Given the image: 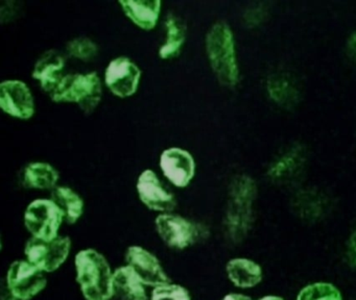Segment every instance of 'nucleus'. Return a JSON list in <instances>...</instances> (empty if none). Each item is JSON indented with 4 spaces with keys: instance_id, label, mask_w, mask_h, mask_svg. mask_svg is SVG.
I'll list each match as a JSON object with an SVG mask.
<instances>
[{
    "instance_id": "18",
    "label": "nucleus",
    "mask_w": 356,
    "mask_h": 300,
    "mask_svg": "<svg viewBox=\"0 0 356 300\" xmlns=\"http://www.w3.org/2000/svg\"><path fill=\"white\" fill-rule=\"evenodd\" d=\"M120 4L126 16L140 28L151 31L157 25L161 10V1L126 0L120 1Z\"/></svg>"
},
{
    "instance_id": "13",
    "label": "nucleus",
    "mask_w": 356,
    "mask_h": 300,
    "mask_svg": "<svg viewBox=\"0 0 356 300\" xmlns=\"http://www.w3.org/2000/svg\"><path fill=\"white\" fill-rule=\"evenodd\" d=\"M266 93L279 108L293 110L301 101V89L297 78L286 71H275L266 78Z\"/></svg>"
},
{
    "instance_id": "8",
    "label": "nucleus",
    "mask_w": 356,
    "mask_h": 300,
    "mask_svg": "<svg viewBox=\"0 0 356 300\" xmlns=\"http://www.w3.org/2000/svg\"><path fill=\"white\" fill-rule=\"evenodd\" d=\"M140 78V69L126 56L114 58L106 69V85L120 98L130 97L136 93Z\"/></svg>"
},
{
    "instance_id": "7",
    "label": "nucleus",
    "mask_w": 356,
    "mask_h": 300,
    "mask_svg": "<svg viewBox=\"0 0 356 300\" xmlns=\"http://www.w3.org/2000/svg\"><path fill=\"white\" fill-rule=\"evenodd\" d=\"M7 283L12 296L30 300L47 287V281L38 267L26 260H17L8 271Z\"/></svg>"
},
{
    "instance_id": "24",
    "label": "nucleus",
    "mask_w": 356,
    "mask_h": 300,
    "mask_svg": "<svg viewBox=\"0 0 356 300\" xmlns=\"http://www.w3.org/2000/svg\"><path fill=\"white\" fill-rule=\"evenodd\" d=\"M67 52L72 58H78L80 60H93L97 56L99 52V47L97 44L86 37L76 38L68 42Z\"/></svg>"
},
{
    "instance_id": "27",
    "label": "nucleus",
    "mask_w": 356,
    "mask_h": 300,
    "mask_svg": "<svg viewBox=\"0 0 356 300\" xmlns=\"http://www.w3.org/2000/svg\"><path fill=\"white\" fill-rule=\"evenodd\" d=\"M299 208L304 214H312V218H316L318 212H323V203H324V197L316 191H304L300 196Z\"/></svg>"
},
{
    "instance_id": "2",
    "label": "nucleus",
    "mask_w": 356,
    "mask_h": 300,
    "mask_svg": "<svg viewBox=\"0 0 356 300\" xmlns=\"http://www.w3.org/2000/svg\"><path fill=\"white\" fill-rule=\"evenodd\" d=\"M256 195L257 185L250 175H238L231 183L226 215V228L229 237L234 241L243 240L251 229L254 220L253 206Z\"/></svg>"
},
{
    "instance_id": "4",
    "label": "nucleus",
    "mask_w": 356,
    "mask_h": 300,
    "mask_svg": "<svg viewBox=\"0 0 356 300\" xmlns=\"http://www.w3.org/2000/svg\"><path fill=\"white\" fill-rule=\"evenodd\" d=\"M103 89L97 72L76 73L63 77L51 93L53 101L76 103L83 112H92L102 100Z\"/></svg>"
},
{
    "instance_id": "23",
    "label": "nucleus",
    "mask_w": 356,
    "mask_h": 300,
    "mask_svg": "<svg viewBox=\"0 0 356 300\" xmlns=\"http://www.w3.org/2000/svg\"><path fill=\"white\" fill-rule=\"evenodd\" d=\"M295 300H343L341 290L329 281H314L304 285Z\"/></svg>"
},
{
    "instance_id": "16",
    "label": "nucleus",
    "mask_w": 356,
    "mask_h": 300,
    "mask_svg": "<svg viewBox=\"0 0 356 300\" xmlns=\"http://www.w3.org/2000/svg\"><path fill=\"white\" fill-rule=\"evenodd\" d=\"M64 66L65 60L60 52L55 49L47 50L35 64L33 78L37 79L41 88L51 94L65 76L63 75Z\"/></svg>"
},
{
    "instance_id": "14",
    "label": "nucleus",
    "mask_w": 356,
    "mask_h": 300,
    "mask_svg": "<svg viewBox=\"0 0 356 300\" xmlns=\"http://www.w3.org/2000/svg\"><path fill=\"white\" fill-rule=\"evenodd\" d=\"M127 262L134 270L143 285L159 287L170 283V279L164 273L159 260L155 256L139 246H132L127 251Z\"/></svg>"
},
{
    "instance_id": "31",
    "label": "nucleus",
    "mask_w": 356,
    "mask_h": 300,
    "mask_svg": "<svg viewBox=\"0 0 356 300\" xmlns=\"http://www.w3.org/2000/svg\"><path fill=\"white\" fill-rule=\"evenodd\" d=\"M222 300H253L250 296L241 293H231L225 296Z\"/></svg>"
},
{
    "instance_id": "5",
    "label": "nucleus",
    "mask_w": 356,
    "mask_h": 300,
    "mask_svg": "<svg viewBox=\"0 0 356 300\" xmlns=\"http://www.w3.org/2000/svg\"><path fill=\"white\" fill-rule=\"evenodd\" d=\"M63 220V212L53 200H34L24 212V224L33 237L47 241L58 237Z\"/></svg>"
},
{
    "instance_id": "21",
    "label": "nucleus",
    "mask_w": 356,
    "mask_h": 300,
    "mask_svg": "<svg viewBox=\"0 0 356 300\" xmlns=\"http://www.w3.org/2000/svg\"><path fill=\"white\" fill-rule=\"evenodd\" d=\"M51 200L59 206L64 215V221L74 224L84 212V201L74 190L67 187H57L51 192Z\"/></svg>"
},
{
    "instance_id": "30",
    "label": "nucleus",
    "mask_w": 356,
    "mask_h": 300,
    "mask_svg": "<svg viewBox=\"0 0 356 300\" xmlns=\"http://www.w3.org/2000/svg\"><path fill=\"white\" fill-rule=\"evenodd\" d=\"M346 48H347L348 56L356 64V31L348 38Z\"/></svg>"
},
{
    "instance_id": "1",
    "label": "nucleus",
    "mask_w": 356,
    "mask_h": 300,
    "mask_svg": "<svg viewBox=\"0 0 356 300\" xmlns=\"http://www.w3.org/2000/svg\"><path fill=\"white\" fill-rule=\"evenodd\" d=\"M206 52L220 85L232 88L239 81V67L232 29L225 21L212 25L206 35Z\"/></svg>"
},
{
    "instance_id": "10",
    "label": "nucleus",
    "mask_w": 356,
    "mask_h": 300,
    "mask_svg": "<svg viewBox=\"0 0 356 300\" xmlns=\"http://www.w3.org/2000/svg\"><path fill=\"white\" fill-rule=\"evenodd\" d=\"M156 228L170 247L184 249L200 237V228L187 219L177 215L163 214L156 219Z\"/></svg>"
},
{
    "instance_id": "17",
    "label": "nucleus",
    "mask_w": 356,
    "mask_h": 300,
    "mask_svg": "<svg viewBox=\"0 0 356 300\" xmlns=\"http://www.w3.org/2000/svg\"><path fill=\"white\" fill-rule=\"evenodd\" d=\"M226 271L231 283L239 289L257 287L264 279L261 265L251 258H232L227 262Z\"/></svg>"
},
{
    "instance_id": "22",
    "label": "nucleus",
    "mask_w": 356,
    "mask_h": 300,
    "mask_svg": "<svg viewBox=\"0 0 356 300\" xmlns=\"http://www.w3.org/2000/svg\"><path fill=\"white\" fill-rule=\"evenodd\" d=\"M165 41L160 47L159 56L163 60H170L180 53L184 45L186 40V26L179 17L170 15L165 21Z\"/></svg>"
},
{
    "instance_id": "12",
    "label": "nucleus",
    "mask_w": 356,
    "mask_h": 300,
    "mask_svg": "<svg viewBox=\"0 0 356 300\" xmlns=\"http://www.w3.org/2000/svg\"><path fill=\"white\" fill-rule=\"evenodd\" d=\"M307 158L305 146L301 143L293 144L270 162L268 177L278 183L293 181L303 171Z\"/></svg>"
},
{
    "instance_id": "19",
    "label": "nucleus",
    "mask_w": 356,
    "mask_h": 300,
    "mask_svg": "<svg viewBox=\"0 0 356 300\" xmlns=\"http://www.w3.org/2000/svg\"><path fill=\"white\" fill-rule=\"evenodd\" d=\"M113 293L120 300H147L143 281L130 266L113 273Z\"/></svg>"
},
{
    "instance_id": "3",
    "label": "nucleus",
    "mask_w": 356,
    "mask_h": 300,
    "mask_svg": "<svg viewBox=\"0 0 356 300\" xmlns=\"http://www.w3.org/2000/svg\"><path fill=\"white\" fill-rule=\"evenodd\" d=\"M76 281L86 300H109L113 293V274L103 254L82 250L76 256Z\"/></svg>"
},
{
    "instance_id": "32",
    "label": "nucleus",
    "mask_w": 356,
    "mask_h": 300,
    "mask_svg": "<svg viewBox=\"0 0 356 300\" xmlns=\"http://www.w3.org/2000/svg\"><path fill=\"white\" fill-rule=\"evenodd\" d=\"M257 300H285L284 298L281 297V296L277 295H266L260 297L259 299Z\"/></svg>"
},
{
    "instance_id": "9",
    "label": "nucleus",
    "mask_w": 356,
    "mask_h": 300,
    "mask_svg": "<svg viewBox=\"0 0 356 300\" xmlns=\"http://www.w3.org/2000/svg\"><path fill=\"white\" fill-rule=\"evenodd\" d=\"M0 106L14 118L28 120L35 114L32 92L22 81H5L0 85Z\"/></svg>"
},
{
    "instance_id": "26",
    "label": "nucleus",
    "mask_w": 356,
    "mask_h": 300,
    "mask_svg": "<svg viewBox=\"0 0 356 300\" xmlns=\"http://www.w3.org/2000/svg\"><path fill=\"white\" fill-rule=\"evenodd\" d=\"M152 300H191V295L182 285L166 283L154 289Z\"/></svg>"
},
{
    "instance_id": "15",
    "label": "nucleus",
    "mask_w": 356,
    "mask_h": 300,
    "mask_svg": "<svg viewBox=\"0 0 356 300\" xmlns=\"http://www.w3.org/2000/svg\"><path fill=\"white\" fill-rule=\"evenodd\" d=\"M137 191L141 201L149 210L168 212L176 208L175 196L164 189L153 170H145L141 173L137 181Z\"/></svg>"
},
{
    "instance_id": "20",
    "label": "nucleus",
    "mask_w": 356,
    "mask_h": 300,
    "mask_svg": "<svg viewBox=\"0 0 356 300\" xmlns=\"http://www.w3.org/2000/svg\"><path fill=\"white\" fill-rule=\"evenodd\" d=\"M22 181L29 189H53L59 181V172L47 162H31L24 168Z\"/></svg>"
},
{
    "instance_id": "25",
    "label": "nucleus",
    "mask_w": 356,
    "mask_h": 300,
    "mask_svg": "<svg viewBox=\"0 0 356 300\" xmlns=\"http://www.w3.org/2000/svg\"><path fill=\"white\" fill-rule=\"evenodd\" d=\"M270 15V6L266 2L253 3L245 10L243 14V22L249 28H257L261 26Z\"/></svg>"
},
{
    "instance_id": "6",
    "label": "nucleus",
    "mask_w": 356,
    "mask_h": 300,
    "mask_svg": "<svg viewBox=\"0 0 356 300\" xmlns=\"http://www.w3.org/2000/svg\"><path fill=\"white\" fill-rule=\"evenodd\" d=\"M72 242L68 237H57L54 240H41L33 237L24 249L29 262L44 272L57 270L67 258Z\"/></svg>"
},
{
    "instance_id": "29",
    "label": "nucleus",
    "mask_w": 356,
    "mask_h": 300,
    "mask_svg": "<svg viewBox=\"0 0 356 300\" xmlns=\"http://www.w3.org/2000/svg\"><path fill=\"white\" fill-rule=\"evenodd\" d=\"M347 256L350 264L356 267V229L350 235L347 243Z\"/></svg>"
},
{
    "instance_id": "11",
    "label": "nucleus",
    "mask_w": 356,
    "mask_h": 300,
    "mask_svg": "<svg viewBox=\"0 0 356 300\" xmlns=\"http://www.w3.org/2000/svg\"><path fill=\"white\" fill-rule=\"evenodd\" d=\"M160 167L166 178L176 187H186L195 176V160L188 151L181 148L164 150L160 156Z\"/></svg>"
},
{
    "instance_id": "28",
    "label": "nucleus",
    "mask_w": 356,
    "mask_h": 300,
    "mask_svg": "<svg viewBox=\"0 0 356 300\" xmlns=\"http://www.w3.org/2000/svg\"><path fill=\"white\" fill-rule=\"evenodd\" d=\"M8 8L10 10H7V8L1 6V10H0V17H1V22H10V21L14 20L16 18L15 16H18L19 15L20 8H18V3L15 1H10L6 2Z\"/></svg>"
}]
</instances>
